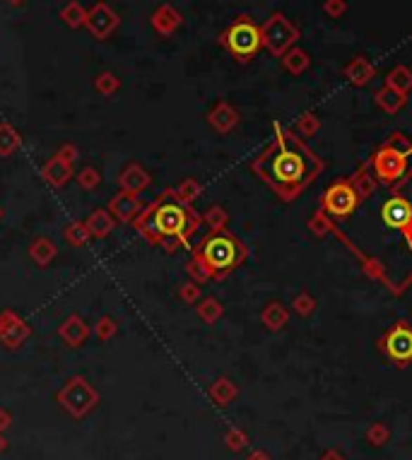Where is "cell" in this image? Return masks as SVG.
Here are the masks:
<instances>
[{
	"label": "cell",
	"instance_id": "1",
	"mask_svg": "<svg viewBox=\"0 0 412 460\" xmlns=\"http://www.w3.org/2000/svg\"><path fill=\"white\" fill-rule=\"evenodd\" d=\"M135 227L152 244H162L174 249L179 241H186L198 227V217L193 215L184 200H179L172 190H167L148 212L135 217Z\"/></svg>",
	"mask_w": 412,
	"mask_h": 460
},
{
	"label": "cell",
	"instance_id": "2",
	"mask_svg": "<svg viewBox=\"0 0 412 460\" xmlns=\"http://www.w3.org/2000/svg\"><path fill=\"white\" fill-rule=\"evenodd\" d=\"M261 171L265 181L280 193L292 195L297 193L304 183L311 181V176L318 171V162L314 155H309L302 145L292 143L287 138H280L273 147L265 152L261 162Z\"/></svg>",
	"mask_w": 412,
	"mask_h": 460
},
{
	"label": "cell",
	"instance_id": "3",
	"mask_svg": "<svg viewBox=\"0 0 412 460\" xmlns=\"http://www.w3.org/2000/svg\"><path fill=\"white\" fill-rule=\"evenodd\" d=\"M244 258V249L239 246L231 234L227 232H214L205 241H202L198 251V261L207 268L210 272H227L236 268Z\"/></svg>",
	"mask_w": 412,
	"mask_h": 460
},
{
	"label": "cell",
	"instance_id": "4",
	"mask_svg": "<svg viewBox=\"0 0 412 460\" xmlns=\"http://www.w3.org/2000/svg\"><path fill=\"white\" fill-rule=\"evenodd\" d=\"M222 44L231 55H236L239 60H248L261 51L263 29H258V25H253L248 18H239L222 34Z\"/></svg>",
	"mask_w": 412,
	"mask_h": 460
},
{
	"label": "cell",
	"instance_id": "5",
	"mask_svg": "<svg viewBox=\"0 0 412 460\" xmlns=\"http://www.w3.org/2000/svg\"><path fill=\"white\" fill-rule=\"evenodd\" d=\"M383 352L391 359L393 364L408 367L412 364V328L410 325H396L393 330H388V335L383 338Z\"/></svg>",
	"mask_w": 412,
	"mask_h": 460
},
{
	"label": "cell",
	"instance_id": "6",
	"mask_svg": "<svg viewBox=\"0 0 412 460\" xmlns=\"http://www.w3.org/2000/svg\"><path fill=\"white\" fill-rule=\"evenodd\" d=\"M60 402H63L72 414L80 417V414H84L94 402H97V393L92 390V386L84 379H72L63 388V393H60Z\"/></svg>",
	"mask_w": 412,
	"mask_h": 460
},
{
	"label": "cell",
	"instance_id": "7",
	"mask_svg": "<svg viewBox=\"0 0 412 460\" xmlns=\"http://www.w3.org/2000/svg\"><path fill=\"white\" fill-rule=\"evenodd\" d=\"M118 22L121 20H118V15L109 8V5L97 3L87 10V22H84V27H87L89 34L94 39H101V41H104V39H109L116 32Z\"/></svg>",
	"mask_w": 412,
	"mask_h": 460
},
{
	"label": "cell",
	"instance_id": "8",
	"mask_svg": "<svg viewBox=\"0 0 412 460\" xmlns=\"http://www.w3.org/2000/svg\"><path fill=\"white\" fill-rule=\"evenodd\" d=\"M295 37H297L295 27L287 25V20L282 18V15H275V18L270 20L268 25H265V29H263V44L273 53L285 51V48L295 41Z\"/></svg>",
	"mask_w": 412,
	"mask_h": 460
},
{
	"label": "cell",
	"instance_id": "9",
	"mask_svg": "<svg viewBox=\"0 0 412 460\" xmlns=\"http://www.w3.org/2000/svg\"><path fill=\"white\" fill-rule=\"evenodd\" d=\"M30 335V325L22 321L15 311H3L0 313V340L8 347H20Z\"/></svg>",
	"mask_w": 412,
	"mask_h": 460
},
{
	"label": "cell",
	"instance_id": "10",
	"mask_svg": "<svg viewBox=\"0 0 412 460\" xmlns=\"http://www.w3.org/2000/svg\"><path fill=\"white\" fill-rule=\"evenodd\" d=\"M354 205H357V195H354V190L347 183H337L326 195V210L330 215H349L354 210Z\"/></svg>",
	"mask_w": 412,
	"mask_h": 460
},
{
	"label": "cell",
	"instance_id": "11",
	"mask_svg": "<svg viewBox=\"0 0 412 460\" xmlns=\"http://www.w3.org/2000/svg\"><path fill=\"white\" fill-rule=\"evenodd\" d=\"M381 217L388 227L403 229L412 222V205L405 198H391V200H386V205H383Z\"/></svg>",
	"mask_w": 412,
	"mask_h": 460
},
{
	"label": "cell",
	"instance_id": "12",
	"mask_svg": "<svg viewBox=\"0 0 412 460\" xmlns=\"http://www.w3.org/2000/svg\"><path fill=\"white\" fill-rule=\"evenodd\" d=\"M109 210L114 212L116 220H121V222H135L140 205H138V200H135L133 193H126V190H121V193L111 198Z\"/></svg>",
	"mask_w": 412,
	"mask_h": 460
},
{
	"label": "cell",
	"instance_id": "13",
	"mask_svg": "<svg viewBox=\"0 0 412 460\" xmlns=\"http://www.w3.org/2000/svg\"><path fill=\"white\" fill-rule=\"evenodd\" d=\"M70 176H72V166L65 164V162H60L58 157L49 159L46 164L41 166V178L49 183V186H53V188L65 186V183L70 181Z\"/></svg>",
	"mask_w": 412,
	"mask_h": 460
},
{
	"label": "cell",
	"instance_id": "14",
	"mask_svg": "<svg viewBox=\"0 0 412 460\" xmlns=\"http://www.w3.org/2000/svg\"><path fill=\"white\" fill-rule=\"evenodd\" d=\"M58 333H60V338L67 342V345L77 347V345H82L84 338L89 335V325L84 323L80 316H67L65 321L60 323Z\"/></svg>",
	"mask_w": 412,
	"mask_h": 460
},
{
	"label": "cell",
	"instance_id": "15",
	"mask_svg": "<svg viewBox=\"0 0 412 460\" xmlns=\"http://www.w3.org/2000/svg\"><path fill=\"white\" fill-rule=\"evenodd\" d=\"M84 224H87V229H89V237H94V239H104L114 232V217L106 210H94Z\"/></svg>",
	"mask_w": 412,
	"mask_h": 460
},
{
	"label": "cell",
	"instance_id": "16",
	"mask_svg": "<svg viewBox=\"0 0 412 460\" xmlns=\"http://www.w3.org/2000/svg\"><path fill=\"white\" fill-rule=\"evenodd\" d=\"M179 25H181V18H179V13L172 5H162V8L152 15V27H155L160 34H172Z\"/></svg>",
	"mask_w": 412,
	"mask_h": 460
},
{
	"label": "cell",
	"instance_id": "17",
	"mask_svg": "<svg viewBox=\"0 0 412 460\" xmlns=\"http://www.w3.org/2000/svg\"><path fill=\"white\" fill-rule=\"evenodd\" d=\"M148 173H145L140 166H128L126 171L121 173V188L126 190V193H138V190H143L148 186Z\"/></svg>",
	"mask_w": 412,
	"mask_h": 460
},
{
	"label": "cell",
	"instance_id": "18",
	"mask_svg": "<svg viewBox=\"0 0 412 460\" xmlns=\"http://www.w3.org/2000/svg\"><path fill=\"white\" fill-rule=\"evenodd\" d=\"M30 256H32V261L37 263V265H49V263L56 258V246L51 244L49 239L41 237L30 246Z\"/></svg>",
	"mask_w": 412,
	"mask_h": 460
},
{
	"label": "cell",
	"instance_id": "19",
	"mask_svg": "<svg viewBox=\"0 0 412 460\" xmlns=\"http://www.w3.org/2000/svg\"><path fill=\"white\" fill-rule=\"evenodd\" d=\"M60 20L65 22L70 29H80V27H84V22H87V10L82 8L80 3H67L63 10H60Z\"/></svg>",
	"mask_w": 412,
	"mask_h": 460
},
{
	"label": "cell",
	"instance_id": "20",
	"mask_svg": "<svg viewBox=\"0 0 412 460\" xmlns=\"http://www.w3.org/2000/svg\"><path fill=\"white\" fill-rule=\"evenodd\" d=\"M20 147V136L10 123H0V157H10Z\"/></svg>",
	"mask_w": 412,
	"mask_h": 460
},
{
	"label": "cell",
	"instance_id": "21",
	"mask_svg": "<svg viewBox=\"0 0 412 460\" xmlns=\"http://www.w3.org/2000/svg\"><path fill=\"white\" fill-rule=\"evenodd\" d=\"M65 239H67V244H70V246H82V244H87L92 237H89L87 224H84V222H72V224H67V227H65Z\"/></svg>",
	"mask_w": 412,
	"mask_h": 460
},
{
	"label": "cell",
	"instance_id": "22",
	"mask_svg": "<svg viewBox=\"0 0 412 460\" xmlns=\"http://www.w3.org/2000/svg\"><path fill=\"white\" fill-rule=\"evenodd\" d=\"M118 87H121V82H118L114 72H101V75H97V80H94V89L99 94H104V97H111L114 92H118Z\"/></svg>",
	"mask_w": 412,
	"mask_h": 460
},
{
	"label": "cell",
	"instance_id": "23",
	"mask_svg": "<svg viewBox=\"0 0 412 460\" xmlns=\"http://www.w3.org/2000/svg\"><path fill=\"white\" fill-rule=\"evenodd\" d=\"M77 183H80V188H84V190H94L101 183V176H99L97 169L84 166V169L77 173Z\"/></svg>",
	"mask_w": 412,
	"mask_h": 460
},
{
	"label": "cell",
	"instance_id": "24",
	"mask_svg": "<svg viewBox=\"0 0 412 460\" xmlns=\"http://www.w3.org/2000/svg\"><path fill=\"white\" fill-rule=\"evenodd\" d=\"M116 333V321L114 318H109V316H101L97 323H94V335L101 340H109L111 335Z\"/></svg>",
	"mask_w": 412,
	"mask_h": 460
},
{
	"label": "cell",
	"instance_id": "25",
	"mask_svg": "<svg viewBox=\"0 0 412 460\" xmlns=\"http://www.w3.org/2000/svg\"><path fill=\"white\" fill-rule=\"evenodd\" d=\"M56 157H58L60 162H65V164H75V159H77V147L72 143H65V145H60V150L56 152Z\"/></svg>",
	"mask_w": 412,
	"mask_h": 460
},
{
	"label": "cell",
	"instance_id": "26",
	"mask_svg": "<svg viewBox=\"0 0 412 460\" xmlns=\"http://www.w3.org/2000/svg\"><path fill=\"white\" fill-rule=\"evenodd\" d=\"M349 72H352V75L362 82V80H366V75H369V68H366L364 63H357V65H352V70H349ZM354 77H352V80H354Z\"/></svg>",
	"mask_w": 412,
	"mask_h": 460
},
{
	"label": "cell",
	"instance_id": "27",
	"mask_svg": "<svg viewBox=\"0 0 412 460\" xmlns=\"http://www.w3.org/2000/svg\"><path fill=\"white\" fill-rule=\"evenodd\" d=\"M287 63H290V68H302L304 65V53H292L290 58H287Z\"/></svg>",
	"mask_w": 412,
	"mask_h": 460
},
{
	"label": "cell",
	"instance_id": "28",
	"mask_svg": "<svg viewBox=\"0 0 412 460\" xmlns=\"http://www.w3.org/2000/svg\"><path fill=\"white\" fill-rule=\"evenodd\" d=\"M340 10H342V0H330V3H328V13L337 15Z\"/></svg>",
	"mask_w": 412,
	"mask_h": 460
},
{
	"label": "cell",
	"instance_id": "29",
	"mask_svg": "<svg viewBox=\"0 0 412 460\" xmlns=\"http://www.w3.org/2000/svg\"><path fill=\"white\" fill-rule=\"evenodd\" d=\"M3 426H8V417H5V414H0V429H3Z\"/></svg>",
	"mask_w": 412,
	"mask_h": 460
},
{
	"label": "cell",
	"instance_id": "30",
	"mask_svg": "<svg viewBox=\"0 0 412 460\" xmlns=\"http://www.w3.org/2000/svg\"><path fill=\"white\" fill-rule=\"evenodd\" d=\"M5 3H10V5H22L25 0H5Z\"/></svg>",
	"mask_w": 412,
	"mask_h": 460
},
{
	"label": "cell",
	"instance_id": "31",
	"mask_svg": "<svg viewBox=\"0 0 412 460\" xmlns=\"http://www.w3.org/2000/svg\"><path fill=\"white\" fill-rule=\"evenodd\" d=\"M0 220H3V207H0Z\"/></svg>",
	"mask_w": 412,
	"mask_h": 460
},
{
	"label": "cell",
	"instance_id": "32",
	"mask_svg": "<svg viewBox=\"0 0 412 460\" xmlns=\"http://www.w3.org/2000/svg\"><path fill=\"white\" fill-rule=\"evenodd\" d=\"M0 448H3V439H0Z\"/></svg>",
	"mask_w": 412,
	"mask_h": 460
}]
</instances>
